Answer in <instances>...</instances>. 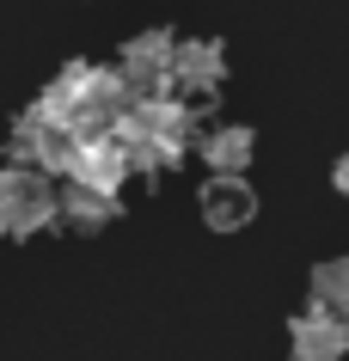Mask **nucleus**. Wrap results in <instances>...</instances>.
Returning a JSON list of instances; mask_svg holds the SVG:
<instances>
[{"label":"nucleus","instance_id":"f257e3e1","mask_svg":"<svg viewBox=\"0 0 349 361\" xmlns=\"http://www.w3.org/2000/svg\"><path fill=\"white\" fill-rule=\"evenodd\" d=\"M123 153H129V178H166L196 153V98L178 92H141L129 98V111L111 123Z\"/></svg>","mask_w":349,"mask_h":361},{"label":"nucleus","instance_id":"f03ea898","mask_svg":"<svg viewBox=\"0 0 349 361\" xmlns=\"http://www.w3.org/2000/svg\"><path fill=\"white\" fill-rule=\"evenodd\" d=\"M129 98L135 92H129V80L116 74V61H68L31 104L49 123H61L68 135H92V129H111L116 116L129 111Z\"/></svg>","mask_w":349,"mask_h":361},{"label":"nucleus","instance_id":"7ed1b4c3","mask_svg":"<svg viewBox=\"0 0 349 361\" xmlns=\"http://www.w3.org/2000/svg\"><path fill=\"white\" fill-rule=\"evenodd\" d=\"M61 227V178L37 166H0V239H37Z\"/></svg>","mask_w":349,"mask_h":361},{"label":"nucleus","instance_id":"20e7f679","mask_svg":"<svg viewBox=\"0 0 349 361\" xmlns=\"http://www.w3.org/2000/svg\"><path fill=\"white\" fill-rule=\"evenodd\" d=\"M68 153H74V135L61 129V123H49L37 104H25V111L13 116V129H6V159H13V166H37V171H49V178H61Z\"/></svg>","mask_w":349,"mask_h":361},{"label":"nucleus","instance_id":"39448f33","mask_svg":"<svg viewBox=\"0 0 349 361\" xmlns=\"http://www.w3.org/2000/svg\"><path fill=\"white\" fill-rule=\"evenodd\" d=\"M172 56H178V31L154 25V31H135V37L123 43V56H116V74L129 80V92H172Z\"/></svg>","mask_w":349,"mask_h":361},{"label":"nucleus","instance_id":"423d86ee","mask_svg":"<svg viewBox=\"0 0 349 361\" xmlns=\"http://www.w3.org/2000/svg\"><path fill=\"white\" fill-rule=\"evenodd\" d=\"M61 178H68V184H98V190H123V184H129V153L116 141V129L74 135V153H68Z\"/></svg>","mask_w":349,"mask_h":361},{"label":"nucleus","instance_id":"0eeeda50","mask_svg":"<svg viewBox=\"0 0 349 361\" xmlns=\"http://www.w3.org/2000/svg\"><path fill=\"white\" fill-rule=\"evenodd\" d=\"M196 214L209 233H245L257 221V190L245 184V171H209V184L196 190Z\"/></svg>","mask_w":349,"mask_h":361},{"label":"nucleus","instance_id":"6e6552de","mask_svg":"<svg viewBox=\"0 0 349 361\" xmlns=\"http://www.w3.org/2000/svg\"><path fill=\"white\" fill-rule=\"evenodd\" d=\"M227 86V49L214 37H178V56H172V92L178 98H196V104H209L221 98Z\"/></svg>","mask_w":349,"mask_h":361},{"label":"nucleus","instance_id":"1a4fd4ad","mask_svg":"<svg viewBox=\"0 0 349 361\" xmlns=\"http://www.w3.org/2000/svg\"><path fill=\"white\" fill-rule=\"evenodd\" d=\"M288 349L294 361H349V319H337L331 306H300L288 319Z\"/></svg>","mask_w":349,"mask_h":361},{"label":"nucleus","instance_id":"9d476101","mask_svg":"<svg viewBox=\"0 0 349 361\" xmlns=\"http://www.w3.org/2000/svg\"><path fill=\"white\" fill-rule=\"evenodd\" d=\"M196 153H202L209 171H252L257 135L245 123H214V129H196Z\"/></svg>","mask_w":349,"mask_h":361},{"label":"nucleus","instance_id":"9b49d317","mask_svg":"<svg viewBox=\"0 0 349 361\" xmlns=\"http://www.w3.org/2000/svg\"><path fill=\"white\" fill-rule=\"evenodd\" d=\"M61 221L80 233L111 227V221H123V190H98V184H68L61 178Z\"/></svg>","mask_w":349,"mask_h":361},{"label":"nucleus","instance_id":"f8f14e48","mask_svg":"<svg viewBox=\"0 0 349 361\" xmlns=\"http://www.w3.org/2000/svg\"><path fill=\"white\" fill-rule=\"evenodd\" d=\"M312 300L331 306L337 319H349V257H325V264H312Z\"/></svg>","mask_w":349,"mask_h":361},{"label":"nucleus","instance_id":"ddd939ff","mask_svg":"<svg viewBox=\"0 0 349 361\" xmlns=\"http://www.w3.org/2000/svg\"><path fill=\"white\" fill-rule=\"evenodd\" d=\"M331 190H337V196H349V153L337 159V166H331Z\"/></svg>","mask_w":349,"mask_h":361}]
</instances>
